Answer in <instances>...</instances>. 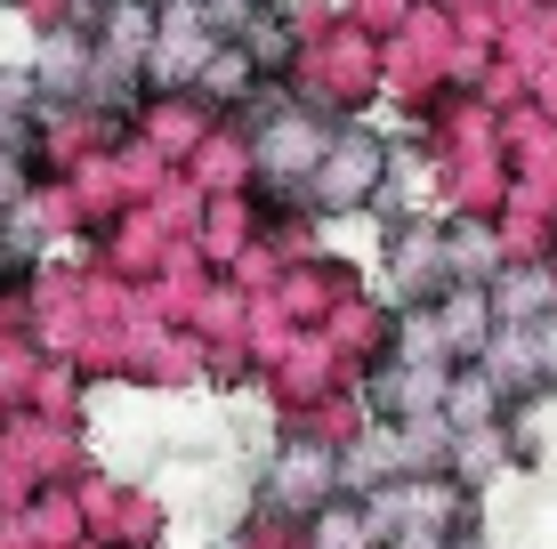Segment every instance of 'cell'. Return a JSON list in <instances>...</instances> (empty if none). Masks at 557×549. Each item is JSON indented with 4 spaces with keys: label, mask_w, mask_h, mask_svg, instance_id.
I'll use <instances>...</instances> for the list:
<instances>
[{
    "label": "cell",
    "mask_w": 557,
    "mask_h": 549,
    "mask_svg": "<svg viewBox=\"0 0 557 549\" xmlns=\"http://www.w3.org/2000/svg\"><path fill=\"white\" fill-rule=\"evenodd\" d=\"M493 380H502V396H533V388H549L557 380V308L542 315H525V324H493Z\"/></svg>",
    "instance_id": "1"
},
{
    "label": "cell",
    "mask_w": 557,
    "mask_h": 549,
    "mask_svg": "<svg viewBox=\"0 0 557 549\" xmlns=\"http://www.w3.org/2000/svg\"><path fill=\"white\" fill-rule=\"evenodd\" d=\"M307 195L323 202V211H356V202H372L380 195V146L372 138H332L315 154V170H307Z\"/></svg>",
    "instance_id": "2"
},
{
    "label": "cell",
    "mask_w": 557,
    "mask_h": 549,
    "mask_svg": "<svg viewBox=\"0 0 557 549\" xmlns=\"http://www.w3.org/2000/svg\"><path fill=\"white\" fill-rule=\"evenodd\" d=\"M429 315H436V339H445V355H476L493 339V324H502V315H493V291L485 283H445V299H429Z\"/></svg>",
    "instance_id": "3"
},
{
    "label": "cell",
    "mask_w": 557,
    "mask_h": 549,
    "mask_svg": "<svg viewBox=\"0 0 557 549\" xmlns=\"http://www.w3.org/2000/svg\"><path fill=\"white\" fill-rule=\"evenodd\" d=\"M332 477H339V452H323V445H283L267 494H275V509H307V517H315V509L332 501Z\"/></svg>",
    "instance_id": "4"
},
{
    "label": "cell",
    "mask_w": 557,
    "mask_h": 549,
    "mask_svg": "<svg viewBox=\"0 0 557 549\" xmlns=\"http://www.w3.org/2000/svg\"><path fill=\"white\" fill-rule=\"evenodd\" d=\"M493 412H502V380H493V372H460V380L445 372V396H436V421H445L453 437H460V428H493Z\"/></svg>",
    "instance_id": "5"
},
{
    "label": "cell",
    "mask_w": 557,
    "mask_h": 549,
    "mask_svg": "<svg viewBox=\"0 0 557 549\" xmlns=\"http://www.w3.org/2000/svg\"><path fill=\"white\" fill-rule=\"evenodd\" d=\"M396 283H405V291L420 299V291H445V283H453V267H445V235H405V242H396Z\"/></svg>",
    "instance_id": "6"
},
{
    "label": "cell",
    "mask_w": 557,
    "mask_h": 549,
    "mask_svg": "<svg viewBox=\"0 0 557 549\" xmlns=\"http://www.w3.org/2000/svg\"><path fill=\"white\" fill-rule=\"evenodd\" d=\"M307 525H315V541H323V549H380L372 509H356V501H323Z\"/></svg>",
    "instance_id": "7"
},
{
    "label": "cell",
    "mask_w": 557,
    "mask_h": 549,
    "mask_svg": "<svg viewBox=\"0 0 557 549\" xmlns=\"http://www.w3.org/2000/svg\"><path fill=\"white\" fill-rule=\"evenodd\" d=\"M542 308H557V291H549V275H493V315L502 324H525V315H542Z\"/></svg>",
    "instance_id": "8"
},
{
    "label": "cell",
    "mask_w": 557,
    "mask_h": 549,
    "mask_svg": "<svg viewBox=\"0 0 557 549\" xmlns=\"http://www.w3.org/2000/svg\"><path fill=\"white\" fill-rule=\"evenodd\" d=\"M445 267L460 283H485L493 275V235H485V226H453V235H445Z\"/></svg>",
    "instance_id": "9"
},
{
    "label": "cell",
    "mask_w": 557,
    "mask_h": 549,
    "mask_svg": "<svg viewBox=\"0 0 557 549\" xmlns=\"http://www.w3.org/2000/svg\"><path fill=\"white\" fill-rule=\"evenodd\" d=\"M445 549H476V541H445Z\"/></svg>",
    "instance_id": "10"
}]
</instances>
